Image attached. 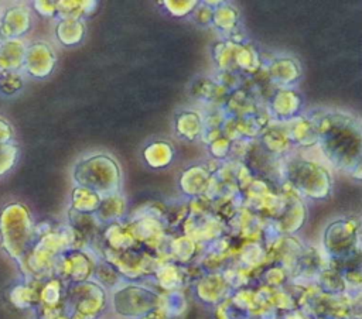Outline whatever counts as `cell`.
<instances>
[]
</instances>
